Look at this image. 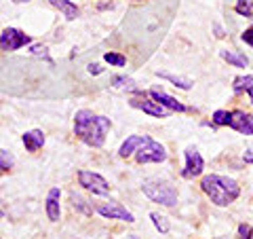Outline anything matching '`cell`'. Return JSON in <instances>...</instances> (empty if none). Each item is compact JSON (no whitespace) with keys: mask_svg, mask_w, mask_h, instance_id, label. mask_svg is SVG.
Returning <instances> with one entry per match:
<instances>
[{"mask_svg":"<svg viewBox=\"0 0 253 239\" xmlns=\"http://www.w3.org/2000/svg\"><path fill=\"white\" fill-rule=\"evenodd\" d=\"M228 127H232L234 131H239L243 135H253V117L245 110H234L228 119Z\"/></svg>","mask_w":253,"mask_h":239,"instance_id":"9","label":"cell"},{"mask_svg":"<svg viewBox=\"0 0 253 239\" xmlns=\"http://www.w3.org/2000/svg\"><path fill=\"white\" fill-rule=\"evenodd\" d=\"M126 239H137V237H135V235H129V237H126Z\"/></svg>","mask_w":253,"mask_h":239,"instance_id":"32","label":"cell"},{"mask_svg":"<svg viewBox=\"0 0 253 239\" xmlns=\"http://www.w3.org/2000/svg\"><path fill=\"white\" fill-rule=\"evenodd\" d=\"M203 170H205V161H203L201 153L194 146L186 148V167H184V172H181V176L186 180H192L196 176H201Z\"/></svg>","mask_w":253,"mask_h":239,"instance_id":"8","label":"cell"},{"mask_svg":"<svg viewBox=\"0 0 253 239\" xmlns=\"http://www.w3.org/2000/svg\"><path fill=\"white\" fill-rule=\"evenodd\" d=\"M241 38H243V43H247L249 47H253V26H251L249 30H245Z\"/></svg>","mask_w":253,"mask_h":239,"instance_id":"28","label":"cell"},{"mask_svg":"<svg viewBox=\"0 0 253 239\" xmlns=\"http://www.w3.org/2000/svg\"><path fill=\"white\" fill-rule=\"evenodd\" d=\"M13 2H30V0H13Z\"/></svg>","mask_w":253,"mask_h":239,"instance_id":"31","label":"cell"},{"mask_svg":"<svg viewBox=\"0 0 253 239\" xmlns=\"http://www.w3.org/2000/svg\"><path fill=\"white\" fill-rule=\"evenodd\" d=\"M114 87H118V89H126V91H135V81L129 76H114L112 78Z\"/></svg>","mask_w":253,"mask_h":239,"instance_id":"22","label":"cell"},{"mask_svg":"<svg viewBox=\"0 0 253 239\" xmlns=\"http://www.w3.org/2000/svg\"><path fill=\"white\" fill-rule=\"evenodd\" d=\"M72 203H74V208H78V210H83L84 214H91V208H86V201L84 199H81V197H76V195H72Z\"/></svg>","mask_w":253,"mask_h":239,"instance_id":"27","label":"cell"},{"mask_svg":"<svg viewBox=\"0 0 253 239\" xmlns=\"http://www.w3.org/2000/svg\"><path fill=\"white\" fill-rule=\"evenodd\" d=\"M86 70H89L91 74H101V72H104V68H101L99 63H89V66H86Z\"/></svg>","mask_w":253,"mask_h":239,"instance_id":"29","label":"cell"},{"mask_svg":"<svg viewBox=\"0 0 253 239\" xmlns=\"http://www.w3.org/2000/svg\"><path fill=\"white\" fill-rule=\"evenodd\" d=\"M99 216L110 218V220H125V222H135V216L125 208L123 203H116V201H104V203H97L95 205Z\"/></svg>","mask_w":253,"mask_h":239,"instance_id":"6","label":"cell"},{"mask_svg":"<svg viewBox=\"0 0 253 239\" xmlns=\"http://www.w3.org/2000/svg\"><path fill=\"white\" fill-rule=\"evenodd\" d=\"M228 119H230L228 110H215V113H213V123L215 125H228Z\"/></svg>","mask_w":253,"mask_h":239,"instance_id":"25","label":"cell"},{"mask_svg":"<svg viewBox=\"0 0 253 239\" xmlns=\"http://www.w3.org/2000/svg\"><path fill=\"white\" fill-rule=\"evenodd\" d=\"M234 11L243 15V17H251L253 19V0H236Z\"/></svg>","mask_w":253,"mask_h":239,"instance_id":"19","label":"cell"},{"mask_svg":"<svg viewBox=\"0 0 253 239\" xmlns=\"http://www.w3.org/2000/svg\"><path fill=\"white\" fill-rule=\"evenodd\" d=\"M141 190L148 199H152L154 203H161V205H167V208H173L177 203V193L169 182L165 180H148L141 184Z\"/></svg>","mask_w":253,"mask_h":239,"instance_id":"3","label":"cell"},{"mask_svg":"<svg viewBox=\"0 0 253 239\" xmlns=\"http://www.w3.org/2000/svg\"><path fill=\"white\" fill-rule=\"evenodd\" d=\"M129 104H131L133 108H137V110H144V113L150 115V117H158V119H167L169 113H171V110H167L165 106H161V104H158V102H154V100H131Z\"/></svg>","mask_w":253,"mask_h":239,"instance_id":"10","label":"cell"},{"mask_svg":"<svg viewBox=\"0 0 253 239\" xmlns=\"http://www.w3.org/2000/svg\"><path fill=\"white\" fill-rule=\"evenodd\" d=\"M13 165H15V157L9 153V150H2V148H0V174L9 172Z\"/></svg>","mask_w":253,"mask_h":239,"instance_id":"20","label":"cell"},{"mask_svg":"<svg viewBox=\"0 0 253 239\" xmlns=\"http://www.w3.org/2000/svg\"><path fill=\"white\" fill-rule=\"evenodd\" d=\"M201 188L203 193L219 208H226V205L234 203L241 195V186L239 182L228 178V176H219V174H209L201 180Z\"/></svg>","mask_w":253,"mask_h":239,"instance_id":"2","label":"cell"},{"mask_svg":"<svg viewBox=\"0 0 253 239\" xmlns=\"http://www.w3.org/2000/svg\"><path fill=\"white\" fill-rule=\"evenodd\" d=\"M59 197H61V193H59L57 186L51 188V190H49V197H46V216H49V220H53V222H57L59 216H61Z\"/></svg>","mask_w":253,"mask_h":239,"instance_id":"12","label":"cell"},{"mask_svg":"<svg viewBox=\"0 0 253 239\" xmlns=\"http://www.w3.org/2000/svg\"><path fill=\"white\" fill-rule=\"evenodd\" d=\"M4 218V212H0V220H2Z\"/></svg>","mask_w":253,"mask_h":239,"instance_id":"33","label":"cell"},{"mask_svg":"<svg viewBox=\"0 0 253 239\" xmlns=\"http://www.w3.org/2000/svg\"><path fill=\"white\" fill-rule=\"evenodd\" d=\"M30 53L32 55H36V58H42L46 63H53V60H51V55L46 53V47L44 45H32V49H30Z\"/></svg>","mask_w":253,"mask_h":239,"instance_id":"24","label":"cell"},{"mask_svg":"<svg viewBox=\"0 0 253 239\" xmlns=\"http://www.w3.org/2000/svg\"><path fill=\"white\" fill-rule=\"evenodd\" d=\"M150 98H152L154 102H158L161 106H165L167 110H171V113H184L186 110V106L181 104V102H177L175 98H171V95H167L161 89H152L150 91Z\"/></svg>","mask_w":253,"mask_h":239,"instance_id":"11","label":"cell"},{"mask_svg":"<svg viewBox=\"0 0 253 239\" xmlns=\"http://www.w3.org/2000/svg\"><path fill=\"white\" fill-rule=\"evenodd\" d=\"M251 237H253V227L245 225V222H243V225L239 227V237H236V239H251Z\"/></svg>","mask_w":253,"mask_h":239,"instance_id":"26","label":"cell"},{"mask_svg":"<svg viewBox=\"0 0 253 239\" xmlns=\"http://www.w3.org/2000/svg\"><path fill=\"white\" fill-rule=\"evenodd\" d=\"M30 43H32V38L17 28H6L2 34H0V49L2 51H17Z\"/></svg>","mask_w":253,"mask_h":239,"instance_id":"7","label":"cell"},{"mask_svg":"<svg viewBox=\"0 0 253 239\" xmlns=\"http://www.w3.org/2000/svg\"><path fill=\"white\" fill-rule=\"evenodd\" d=\"M144 140H146V135H129V138L123 142V146H121V150H118V155H121L123 159L131 157L133 153H137V148L144 144Z\"/></svg>","mask_w":253,"mask_h":239,"instance_id":"14","label":"cell"},{"mask_svg":"<svg viewBox=\"0 0 253 239\" xmlns=\"http://www.w3.org/2000/svg\"><path fill=\"white\" fill-rule=\"evenodd\" d=\"M23 146H26L30 153H36L44 146V133L41 129H32V131H26L23 133Z\"/></svg>","mask_w":253,"mask_h":239,"instance_id":"13","label":"cell"},{"mask_svg":"<svg viewBox=\"0 0 253 239\" xmlns=\"http://www.w3.org/2000/svg\"><path fill=\"white\" fill-rule=\"evenodd\" d=\"M150 218H152L154 227H156L158 231H161V233H165V235L169 233V229H171V227H169V220L165 218V216H161L158 212H152V214H150Z\"/></svg>","mask_w":253,"mask_h":239,"instance_id":"21","label":"cell"},{"mask_svg":"<svg viewBox=\"0 0 253 239\" xmlns=\"http://www.w3.org/2000/svg\"><path fill=\"white\" fill-rule=\"evenodd\" d=\"M110 127H112V121L108 117L93 115L91 110H78L74 117V133L84 144H89L93 148L104 146Z\"/></svg>","mask_w":253,"mask_h":239,"instance_id":"1","label":"cell"},{"mask_svg":"<svg viewBox=\"0 0 253 239\" xmlns=\"http://www.w3.org/2000/svg\"><path fill=\"white\" fill-rule=\"evenodd\" d=\"M219 55H221V60H226L228 63H232V66H236V68H247L249 66V58L245 53L224 49V51H219Z\"/></svg>","mask_w":253,"mask_h":239,"instance_id":"15","label":"cell"},{"mask_svg":"<svg viewBox=\"0 0 253 239\" xmlns=\"http://www.w3.org/2000/svg\"><path fill=\"white\" fill-rule=\"evenodd\" d=\"M78 182H81V186H84L86 190H91L93 195H108L110 188H112L104 176H99V174H95V172H89V170L78 172Z\"/></svg>","mask_w":253,"mask_h":239,"instance_id":"5","label":"cell"},{"mask_svg":"<svg viewBox=\"0 0 253 239\" xmlns=\"http://www.w3.org/2000/svg\"><path fill=\"white\" fill-rule=\"evenodd\" d=\"M232 89H234V93L247 91V93H249V98H251V104H253V74H247V76H239V78H234Z\"/></svg>","mask_w":253,"mask_h":239,"instance_id":"17","label":"cell"},{"mask_svg":"<svg viewBox=\"0 0 253 239\" xmlns=\"http://www.w3.org/2000/svg\"><path fill=\"white\" fill-rule=\"evenodd\" d=\"M51 6H55V9H59L63 13V17H66L68 21H72L78 17V9L74 2H70V0H49Z\"/></svg>","mask_w":253,"mask_h":239,"instance_id":"16","label":"cell"},{"mask_svg":"<svg viewBox=\"0 0 253 239\" xmlns=\"http://www.w3.org/2000/svg\"><path fill=\"white\" fill-rule=\"evenodd\" d=\"M213 239H228V237H213Z\"/></svg>","mask_w":253,"mask_h":239,"instance_id":"34","label":"cell"},{"mask_svg":"<svg viewBox=\"0 0 253 239\" xmlns=\"http://www.w3.org/2000/svg\"><path fill=\"white\" fill-rule=\"evenodd\" d=\"M161 78H167L169 83H173L175 87H179V89H184V91H188V89H192V81H188V78H181V76H175V74H169V72H161L158 70L156 72Z\"/></svg>","mask_w":253,"mask_h":239,"instance_id":"18","label":"cell"},{"mask_svg":"<svg viewBox=\"0 0 253 239\" xmlns=\"http://www.w3.org/2000/svg\"><path fill=\"white\" fill-rule=\"evenodd\" d=\"M243 159H245V163H253V146H249L247 150H245Z\"/></svg>","mask_w":253,"mask_h":239,"instance_id":"30","label":"cell"},{"mask_svg":"<svg viewBox=\"0 0 253 239\" xmlns=\"http://www.w3.org/2000/svg\"><path fill=\"white\" fill-rule=\"evenodd\" d=\"M104 60L110 63V66H116V68H123L125 63H126V60H125V55H121V53H106L104 55Z\"/></svg>","mask_w":253,"mask_h":239,"instance_id":"23","label":"cell"},{"mask_svg":"<svg viewBox=\"0 0 253 239\" xmlns=\"http://www.w3.org/2000/svg\"><path fill=\"white\" fill-rule=\"evenodd\" d=\"M135 159L141 165L144 163H163L165 159H167V150H165V146L161 144V142H156V140L150 138V135H146L144 144L137 148Z\"/></svg>","mask_w":253,"mask_h":239,"instance_id":"4","label":"cell"}]
</instances>
